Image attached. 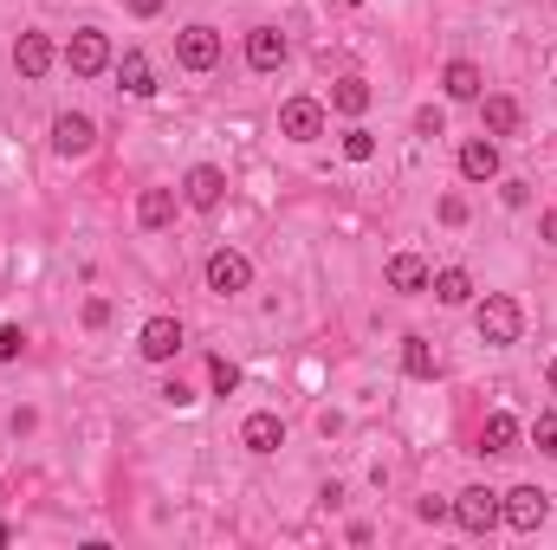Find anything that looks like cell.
<instances>
[{
    "label": "cell",
    "mask_w": 557,
    "mask_h": 550,
    "mask_svg": "<svg viewBox=\"0 0 557 550\" xmlns=\"http://www.w3.org/2000/svg\"><path fill=\"white\" fill-rule=\"evenodd\" d=\"M473 324H480V343L506 350V343H519V330H525V311H519V298H512V291H486Z\"/></svg>",
    "instance_id": "6da1fadb"
},
{
    "label": "cell",
    "mask_w": 557,
    "mask_h": 550,
    "mask_svg": "<svg viewBox=\"0 0 557 550\" xmlns=\"http://www.w3.org/2000/svg\"><path fill=\"white\" fill-rule=\"evenodd\" d=\"M454 525H460V532H473V538L499 532V525H506V512H499V492H493V486H467V492L454 499Z\"/></svg>",
    "instance_id": "7a4b0ae2"
},
{
    "label": "cell",
    "mask_w": 557,
    "mask_h": 550,
    "mask_svg": "<svg viewBox=\"0 0 557 550\" xmlns=\"http://www.w3.org/2000/svg\"><path fill=\"white\" fill-rule=\"evenodd\" d=\"M499 512H506L512 532H539L552 518V492L545 486H512V492H499Z\"/></svg>",
    "instance_id": "3957f363"
},
{
    "label": "cell",
    "mask_w": 557,
    "mask_h": 550,
    "mask_svg": "<svg viewBox=\"0 0 557 550\" xmlns=\"http://www.w3.org/2000/svg\"><path fill=\"white\" fill-rule=\"evenodd\" d=\"M324 124H331V111H324L318 98H285V104H278V137L318 142L324 137Z\"/></svg>",
    "instance_id": "277c9868"
},
{
    "label": "cell",
    "mask_w": 557,
    "mask_h": 550,
    "mask_svg": "<svg viewBox=\"0 0 557 550\" xmlns=\"http://www.w3.org/2000/svg\"><path fill=\"white\" fill-rule=\"evenodd\" d=\"M175 65L182 72H214L221 65V33L214 26H182L175 33Z\"/></svg>",
    "instance_id": "5b68a950"
},
{
    "label": "cell",
    "mask_w": 557,
    "mask_h": 550,
    "mask_svg": "<svg viewBox=\"0 0 557 550\" xmlns=\"http://www.w3.org/2000/svg\"><path fill=\"white\" fill-rule=\"evenodd\" d=\"M65 65H72L78 78H98V72L111 65V39H104L98 26H78V33H72V46H65Z\"/></svg>",
    "instance_id": "8992f818"
},
{
    "label": "cell",
    "mask_w": 557,
    "mask_h": 550,
    "mask_svg": "<svg viewBox=\"0 0 557 550\" xmlns=\"http://www.w3.org/2000/svg\"><path fill=\"white\" fill-rule=\"evenodd\" d=\"M182 201H188V208H201V214H214V208L227 201V175H221L214 162H195V168L182 175Z\"/></svg>",
    "instance_id": "52a82bcc"
},
{
    "label": "cell",
    "mask_w": 557,
    "mask_h": 550,
    "mask_svg": "<svg viewBox=\"0 0 557 550\" xmlns=\"http://www.w3.org/2000/svg\"><path fill=\"white\" fill-rule=\"evenodd\" d=\"M247 285H253V260H247V253H234V247L208 253V291L234 298V291H247Z\"/></svg>",
    "instance_id": "ba28073f"
},
{
    "label": "cell",
    "mask_w": 557,
    "mask_h": 550,
    "mask_svg": "<svg viewBox=\"0 0 557 550\" xmlns=\"http://www.w3.org/2000/svg\"><path fill=\"white\" fill-rule=\"evenodd\" d=\"M519 124H525L519 98H506V91H480V130H486V137H519Z\"/></svg>",
    "instance_id": "9c48e42d"
},
{
    "label": "cell",
    "mask_w": 557,
    "mask_h": 550,
    "mask_svg": "<svg viewBox=\"0 0 557 550\" xmlns=\"http://www.w3.org/2000/svg\"><path fill=\"white\" fill-rule=\"evenodd\" d=\"M91 142H98V124L85 111H59L52 117V149L59 155H91Z\"/></svg>",
    "instance_id": "30bf717a"
},
{
    "label": "cell",
    "mask_w": 557,
    "mask_h": 550,
    "mask_svg": "<svg viewBox=\"0 0 557 550\" xmlns=\"http://www.w3.org/2000/svg\"><path fill=\"white\" fill-rule=\"evenodd\" d=\"M137 350H143V363H169L182 350V317H149L137 330Z\"/></svg>",
    "instance_id": "8fae6325"
},
{
    "label": "cell",
    "mask_w": 557,
    "mask_h": 550,
    "mask_svg": "<svg viewBox=\"0 0 557 550\" xmlns=\"http://www.w3.org/2000/svg\"><path fill=\"white\" fill-rule=\"evenodd\" d=\"M52 59H59V52H52L46 33H20V39H13V72H20V78H46Z\"/></svg>",
    "instance_id": "7c38bea8"
},
{
    "label": "cell",
    "mask_w": 557,
    "mask_h": 550,
    "mask_svg": "<svg viewBox=\"0 0 557 550\" xmlns=\"http://www.w3.org/2000/svg\"><path fill=\"white\" fill-rule=\"evenodd\" d=\"M441 91H447L454 104H480V91H486V72H480L473 59H447V72H441Z\"/></svg>",
    "instance_id": "4fadbf2b"
},
{
    "label": "cell",
    "mask_w": 557,
    "mask_h": 550,
    "mask_svg": "<svg viewBox=\"0 0 557 550\" xmlns=\"http://www.w3.org/2000/svg\"><path fill=\"white\" fill-rule=\"evenodd\" d=\"M285 59H292V46H285L278 26H253V33H247V65H253V72H278Z\"/></svg>",
    "instance_id": "5bb4252c"
},
{
    "label": "cell",
    "mask_w": 557,
    "mask_h": 550,
    "mask_svg": "<svg viewBox=\"0 0 557 550\" xmlns=\"http://www.w3.org/2000/svg\"><path fill=\"white\" fill-rule=\"evenodd\" d=\"M240 447H247V453H278V447H285V421H278L273 409L247 414V421H240Z\"/></svg>",
    "instance_id": "9a60e30c"
},
{
    "label": "cell",
    "mask_w": 557,
    "mask_h": 550,
    "mask_svg": "<svg viewBox=\"0 0 557 550\" xmlns=\"http://www.w3.org/2000/svg\"><path fill=\"white\" fill-rule=\"evenodd\" d=\"M460 175H467V182H493V175H499V142L493 137L460 142Z\"/></svg>",
    "instance_id": "2e32d148"
},
{
    "label": "cell",
    "mask_w": 557,
    "mask_h": 550,
    "mask_svg": "<svg viewBox=\"0 0 557 550\" xmlns=\"http://www.w3.org/2000/svg\"><path fill=\"white\" fill-rule=\"evenodd\" d=\"M175 221V188H143L137 195V227L143 234H162Z\"/></svg>",
    "instance_id": "e0dca14e"
},
{
    "label": "cell",
    "mask_w": 557,
    "mask_h": 550,
    "mask_svg": "<svg viewBox=\"0 0 557 550\" xmlns=\"http://www.w3.org/2000/svg\"><path fill=\"white\" fill-rule=\"evenodd\" d=\"M428 278H434V266H428L421 253H396V260H389V291H403V298L428 291Z\"/></svg>",
    "instance_id": "ac0fdd59"
},
{
    "label": "cell",
    "mask_w": 557,
    "mask_h": 550,
    "mask_svg": "<svg viewBox=\"0 0 557 550\" xmlns=\"http://www.w3.org/2000/svg\"><path fill=\"white\" fill-rule=\"evenodd\" d=\"M331 111H337V117H363V111H370V85H363L357 72L337 78V85H331Z\"/></svg>",
    "instance_id": "d6986e66"
},
{
    "label": "cell",
    "mask_w": 557,
    "mask_h": 550,
    "mask_svg": "<svg viewBox=\"0 0 557 550\" xmlns=\"http://www.w3.org/2000/svg\"><path fill=\"white\" fill-rule=\"evenodd\" d=\"M428 291H434L441 304H467V298H473V273H467V266H441V273L428 278Z\"/></svg>",
    "instance_id": "ffe728a7"
},
{
    "label": "cell",
    "mask_w": 557,
    "mask_h": 550,
    "mask_svg": "<svg viewBox=\"0 0 557 550\" xmlns=\"http://www.w3.org/2000/svg\"><path fill=\"white\" fill-rule=\"evenodd\" d=\"M519 447V421L499 409V414H486V427H480V453H512Z\"/></svg>",
    "instance_id": "44dd1931"
},
{
    "label": "cell",
    "mask_w": 557,
    "mask_h": 550,
    "mask_svg": "<svg viewBox=\"0 0 557 550\" xmlns=\"http://www.w3.org/2000/svg\"><path fill=\"white\" fill-rule=\"evenodd\" d=\"M403 370H409L416 383H434V376H441V357H434L428 337H403Z\"/></svg>",
    "instance_id": "7402d4cb"
},
{
    "label": "cell",
    "mask_w": 557,
    "mask_h": 550,
    "mask_svg": "<svg viewBox=\"0 0 557 550\" xmlns=\"http://www.w3.org/2000/svg\"><path fill=\"white\" fill-rule=\"evenodd\" d=\"M117 78H124V91H131V98H149V91H156V72H149V59H143L137 46L117 59Z\"/></svg>",
    "instance_id": "603a6c76"
},
{
    "label": "cell",
    "mask_w": 557,
    "mask_h": 550,
    "mask_svg": "<svg viewBox=\"0 0 557 550\" xmlns=\"http://www.w3.org/2000/svg\"><path fill=\"white\" fill-rule=\"evenodd\" d=\"M208 383H214V396H234V389H240V363H227V357H208Z\"/></svg>",
    "instance_id": "cb8c5ba5"
},
{
    "label": "cell",
    "mask_w": 557,
    "mask_h": 550,
    "mask_svg": "<svg viewBox=\"0 0 557 550\" xmlns=\"http://www.w3.org/2000/svg\"><path fill=\"white\" fill-rule=\"evenodd\" d=\"M370 155H376V137H370L363 124H350V130H344V162H370Z\"/></svg>",
    "instance_id": "d4e9b609"
},
{
    "label": "cell",
    "mask_w": 557,
    "mask_h": 550,
    "mask_svg": "<svg viewBox=\"0 0 557 550\" xmlns=\"http://www.w3.org/2000/svg\"><path fill=\"white\" fill-rule=\"evenodd\" d=\"M532 447H539V453H552V460H557V409L532 421Z\"/></svg>",
    "instance_id": "484cf974"
},
{
    "label": "cell",
    "mask_w": 557,
    "mask_h": 550,
    "mask_svg": "<svg viewBox=\"0 0 557 550\" xmlns=\"http://www.w3.org/2000/svg\"><path fill=\"white\" fill-rule=\"evenodd\" d=\"M13 357H26V330L20 324H0V363H13Z\"/></svg>",
    "instance_id": "4316f807"
},
{
    "label": "cell",
    "mask_w": 557,
    "mask_h": 550,
    "mask_svg": "<svg viewBox=\"0 0 557 550\" xmlns=\"http://www.w3.org/2000/svg\"><path fill=\"white\" fill-rule=\"evenodd\" d=\"M441 130H447V117H441L434 104H421L416 111V137H441Z\"/></svg>",
    "instance_id": "83f0119b"
},
{
    "label": "cell",
    "mask_w": 557,
    "mask_h": 550,
    "mask_svg": "<svg viewBox=\"0 0 557 550\" xmlns=\"http://www.w3.org/2000/svg\"><path fill=\"white\" fill-rule=\"evenodd\" d=\"M499 201H506V208H532V182H519V175H512V182L499 188Z\"/></svg>",
    "instance_id": "f1b7e54d"
},
{
    "label": "cell",
    "mask_w": 557,
    "mask_h": 550,
    "mask_svg": "<svg viewBox=\"0 0 557 550\" xmlns=\"http://www.w3.org/2000/svg\"><path fill=\"white\" fill-rule=\"evenodd\" d=\"M441 221H447V227H467V201H460V195H441Z\"/></svg>",
    "instance_id": "f546056e"
},
{
    "label": "cell",
    "mask_w": 557,
    "mask_h": 550,
    "mask_svg": "<svg viewBox=\"0 0 557 550\" xmlns=\"http://www.w3.org/2000/svg\"><path fill=\"white\" fill-rule=\"evenodd\" d=\"M85 324L104 330V324H111V298H85Z\"/></svg>",
    "instance_id": "4dcf8cb0"
},
{
    "label": "cell",
    "mask_w": 557,
    "mask_h": 550,
    "mask_svg": "<svg viewBox=\"0 0 557 550\" xmlns=\"http://www.w3.org/2000/svg\"><path fill=\"white\" fill-rule=\"evenodd\" d=\"M162 402H169V409H188V402H195V389H188V383H162Z\"/></svg>",
    "instance_id": "1f68e13d"
},
{
    "label": "cell",
    "mask_w": 557,
    "mask_h": 550,
    "mask_svg": "<svg viewBox=\"0 0 557 550\" xmlns=\"http://www.w3.org/2000/svg\"><path fill=\"white\" fill-rule=\"evenodd\" d=\"M416 512L428 518V525H441V518H454V505H447V499H421Z\"/></svg>",
    "instance_id": "d6a6232c"
},
{
    "label": "cell",
    "mask_w": 557,
    "mask_h": 550,
    "mask_svg": "<svg viewBox=\"0 0 557 550\" xmlns=\"http://www.w3.org/2000/svg\"><path fill=\"white\" fill-rule=\"evenodd\" d=\"M539 234H545V240L557 247V208H545V214H539Z\"/></svg>",
    "instance_id": "836d02e7"
},
{
    "label": "cell",
    "mask_w": 557,
    "mask_h": 550,
    "mask_svg": "<svg viewBox=\"0 0 557 550\" xmlns=\"http://www.w3.org/2000/svg\"><path fill=\"white\" fill-rule=\"evenodd\" d=\"M131 13H137V20H156V13H162V0H131Z\"/></svg>",
    "instance_id": "e575fe53"
},
{
    "label": "cell",
    "mask_w": 557,
    "mask_h": 550,
    "mask_svg": "<svg viewBox=\"0 0 557 550\" xmlns=\"http://www.w3.org/2000/svg\"><path fill=\"white\" fill-rule=\"evenodd\" d=\"M545 376H552V389H557V357H552V370H545Z\"/></svg>",
    "instance_id": "d590c367"
},
{
    "label": "cell",
    "mask_w": 557,
    "mask_h": 550,
    "mask_svg": "<svg viewBox=\"0 0 557 550\" xmlns=\"http://www.w3.org/2000/svg\"><path fill=\"white\" fill-rule=\"evenodd\" d=\"M552 7H557V0H552Z\"/></svg>",
    "instance_id": "8d00e7d4"
}]
</instances>
